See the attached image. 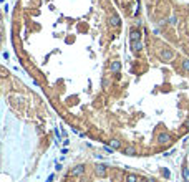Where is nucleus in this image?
Here are the masks:
<instances>
[{
  "label": "nucleus",
  "mask_w": 189,
  "mask_h": 182,
  "mask_svg": "<svg viewBox=\"0 0 189 182\" xmlns=\"http://www.w3.org/2000/svg\"><path fill=\"white\" fill-rule=\"evenodd\" d=\"M94 174H96V177H105L106 176V165L105 164H96L94 165Z\"/></svg>",
  "instance_id": "7ed1b4c3"
},
{
  "label": "nucleus",
  "mask_w": 189,
  "mask_h": 182,
  "mask_svg": "<svg viewBox=\"0 0 189 182\" xmlns=\"http://www.w3.org/2000/svg\"><path fill=\"white\" fill-rule=\"evenodd\" d=\"M156 141H158V144H161V146H168V144H171L172 137H171L169 132H159Z\"/></svg>",
  "instance_id": "f03ea898"
},
{
  "label": "nucleus",
  "mask_w": 189,
  "mask_h": 182,
  "mask_svg": "<svg viewBox=\"0 0 189 182\" xmlns=\"http://www.w3.org/2000/svg\"><path fill=\"white\" fill-rule=\"evenodd\" d=\"M138 179L139 177L136 174H128V176H126V182H138Z\"/></svg>",
  "instance_id": "f8f14e48"
},
{
  "label": "nucleus",
  "mask_w": 189,
  "mask_h": 182,
  "mask_svg": "<svg viewBox=\"0 0 189 182\" xmlns=\"http://www.w3.org/2000/svg\"><path fill=\"white\" fill-rule=\"evenodd\" d=\"M110 147H111V149H120V147H121V141L111 139V143H110Z\"/></svg>",
  "instance_id": "9b49d317"
},
{
  "label": "nucleus",
  "mask_w": 189,
  "mask_h": 182,
  "mask_svg": "<svg viewBox=\"0 0 189 182\" xmlns=\"http://www.w3.org/2000/svg\"><path fill=\"white\" fill-rule=\"evenodd\" d=\"M172 58H174V51H172L171 48H163V50L159 51V60H161V61L169 63Z\"/></svg>",
  "instance_id": "f257e3e1"
},
{
  "label": "nucleus",
  "mask_w": 189,
  "mask_h": 182,
  "mask_svg": "<svg viewBox=\"0 0 189 182\" xmlns=\"http://www.w3.org/2000/svg\"><path fill=\"white\" fill-rule=\"evenodd\" d=\"M129 42L133 43V42H141V32L139 30H133L129 33Z\"/></svg>",
  "instance_id": "39448f33"
},
{
  "label": "nucleus",
  "mask_w": 189,
  "mask_h": 182,
  "mask_svg": "<svg viewBox=\"0 0 189 182\" xmlns=\"http://www.w3.org/2000/svg\"><path fill=\"white\" fill-rule=\"evenodd\" d=\"M181 66H183V71H189V60H183V63H181Z\"/></svg>",
  "instance_id": "ddd939ff"
},
{
  "label": "nucleus",
  "mask_w": 189,
  "mask_h": 182,
  "mask_svg": "<svg viewBox=\"0 0 189 182\" xmlns=\"http://www.w3.org/2000/svg\"><path fill=\"white\" fill-rule=\"evenodd\" d=\"M163 174H164V177H169V171H166V169L163 171Z\"/></svg>",
  "instance_id": "dca6fc26"
},
{
  "label": "nucleus",
  "mask_w": 189,
  "mask_h": 182,
  "mask_svg": "<svg viewBox=\"0 0 189 182\" xmlns=\"http://www.w3.org/2000/svg\"><path fill=\"white\" fill-rule=\"evenodd\" d=\"M101 83H103V88H108V86H110V83H111V81L105 78V80H103V81H101Z\"/></svg>",
  "instance_id": "2eb2a0df"
},
{
  "label": "nucleus",
  "mask_w": 189,
  "mask_h": 182,
  "mask_svg": "<svg viewBox=\"0 0 189 182\" xmlns=\"http://www.w3.org/2000/svg\"><path fill=\"white\" fill-rule=\"evenodd\" d=\"M183 174H184V177H186V179H187V169H186V167L183 169Z\"/></svg>",
  "instance_id": "f3484780"
},
{
  "label": "nucleus",
  "mask_w": 189,
  "mask_h": 182,
  "mask_svg": "<svg viewBox=\"0 0 189 182\" xmlns=\"http://www.w3.org/2000/svg\"><path fill=\"white\" fill-rule=\"evenodd\" d=\"M179 23V18L176 17V15H171L169 18H168V25H171V27H176Z\"/></svg>",
  "instance_id": "1a4fd4ad"
},
{
  "label": "nucleus",
  "mask_w": 189,
  "mask_h": 182,
  "mask_svg": "<svg viewBox=\"0 0 189 182\" xmlns=\"http://www.w3.org/2000/svg\"><path fill=\"white\" fill-rule=\"evenodd\" d=\"M131 48H133V51H141L145 45H143V42H133L131 43Z\"/></svg>",
  "instance_id": "6e6552de"
},
{
  "label": "nucleus",
  "mask_w": 189,
  "mask_h": 182,
  "mask_svg": "<svg viewBox=\"0 0 189 182\" xmlns=\"http://www.w3.org/2000/svg\"><path fill=\"white\" fill-rule=\"evenodd\" d=\"M7 76H9V71L5 68H0V78H7Z\"/></svg>",
  "instance_id": "4468645a"
},
{
  "label": "nucleus",
  "mask_w": 189,
  "mask_h": 182,
  "mask_svg": "<svg viewBox=\"0 0 189 182\" xmlns=\"http://www.w3.org/2000/svg\"><path fill=\"white\" fill-rule=\"evenodd\" d=\"M108 23H110L111 27H120L121 20H120V17H118V15H111V17L108 18Z\"/></svg>",
  "instance_id": "0eeeda50"
},
{
  "label": "nucleus",
  "mask_w": 189,
  "mask_h": 182,
  "mask_svg": "<svg viewBox=\"0 0 189 182\" xmlns=\"http://www.w3.org/2000/svg\"><path fill=\"white\" fill-rule=\"evenodd\" d=\"M138 182H148V179H143L141 177V179H138Z\"/></svg>",
  "instance_id": "6ab92c4d"
},
{
  "label": "nucleus",
  "mask_w": 189,
  "mask_h": 182,
  "mask_svg": "<svg viewBox=\"0 0 189 182\" xmlns=\"http://www.w3.org/2000/svg\"><path fill=\"white\" fill-rule=\"evenodd\" d=\"M125 154L126 156H136V147H134V146H128V147L125 149Z\"/></svg>",
  "instance_id": "9d476101"
},
{
  "label": "nucleus",
  "mask_w": 189,
  "mask_h": 182,
  "mask_svg": "<svg viewBox=\"0 0 189 182\" xmlns=\"http://www.w3.org/2000/svg\"><path fill=\"white\" fill-rule=\"evenodd\" d=\"M83 174H85V165L83 164L75 165V167L70 171V176H83Z\"/></svg>",
  "instance_id": "20e7f679"
},
{
  "label": "nucleus",
  "mask_w": 189,
  "mask_h": 182,
  "mask_svg": "<svg viewBox=\"0 0 189 182\" xmlns=\"http://www.w3.org/2000/svg\"><path fill=\"white\" fill-rule=\"evenodd\" d=\"M184 128H187V129H189V119H186V123H184Z\"/></svg>",
  "instance_id": "a211bd4d"
},
{
  "label": "nucleus",
  "mask_w": 189,
  "mask_h": 182,
  "mask_svg": "<svg viewBox=\"0 0 189 182\" xmlns=\"http://www.w3.org/2000/svg\"><path fill=\"white\" fill-rule=\"evenodd\" d=\"M120 70H121V63L118 61V60H113V61L110 63V71H111V73H118Z\"/></svg>",
  "instance_id": "423d86ee"
},
{
  "label": "nucleus",
  "mask_w": 189,
  "mask_h": 182,
  "mask_svg": "<svg viewBox=\"0 0 189 182\" xmlns=\"http://www.w3.org/2000/svg\"><path fill=\"white\" fill-rule=\"evenodd\" d=\"M148 182H156L154 179H148Z\"/></svg>",
  "instance_id": "aec40b11"
}]
</instances>
